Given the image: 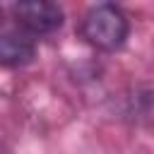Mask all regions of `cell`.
<instances>
[{
  "mask_svg": "<svg viewBox=\"0 0 154 154\" xmlns=\"http://www.w3.org/2000/svg\"><path fill=\"white\" fill-rule=\"evenodd\" d=\"M79 31L87 43H91L101 51H116L125 43L130 24H128V17L120 7L103 2V5L91 7L84 14Z\"/></svg>",
  "mask_w": 154,
  "mask_h": 154,
  "instance_id": "1",
  "label": "cell"
},
{
  "mask_svg": "<svg viewBox=\"0 0 154 154\" xmlns=\"http://www.w3.org/2000/svg\"><path fill=\"white\" fill-rule=\"evenodd\" d=\"M14 19L29 31V34H48L55 31L63 24V10L55 2L34 0V2H17L12 5Z\"/></svg>",
  "mask_w": 154,
  "mask_h": 154,
  "instance_id": "2",
  "label": "cell"
},
{
  "mask_svg": "<svg viewBox=\"0 0 154 154\" xmlns=\"http://www.w3.org/2000/svg\"><path fill=\"white\" fill-rule=\"evenodd\" d=\"M36 53L34 41L24 31H2L0 34V65H26Z\"/></svg>",
  "mask_w": 154,
  "mask_h": 154,
  "instance_id": "3",
  "label": "cell"
}]
</instances>
